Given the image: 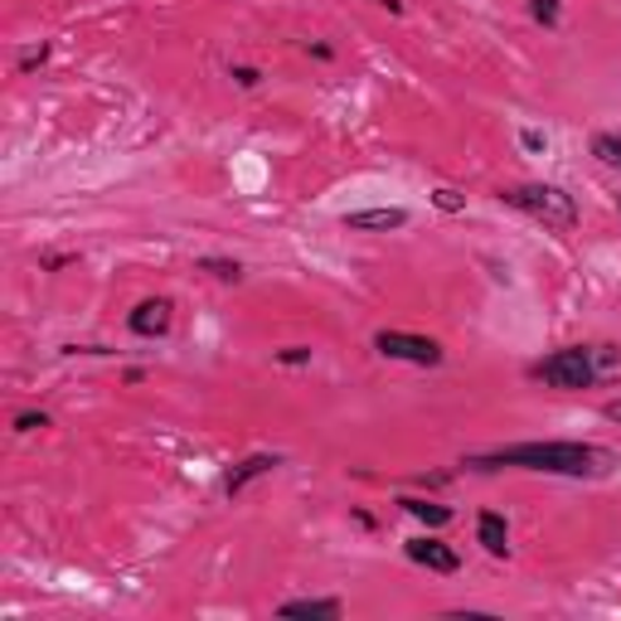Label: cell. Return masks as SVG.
<instances>
[{
  "label": "cell",
  "mask_w": 621,
  "mask_h": 621,
  "mask_svg": "<svg viewBox=\"0 0 621 621\" xmlns=\"http://www.w3.org/2000/svg\"><path fill=\"white\" fill-rule=\"evenodd\" d=\"M471 471H540V476H568V481H607L621 466L612 447L597 442H515V447H495L481 457H466Z\"/></svg>",
  "instance_id": "cell-1"
},
{
  "label": "cell",
  "mask_w": 621,
  "mask_h": 621,
  "mask_svg": "<svg viewBox=\"0 0 621 621\" xmlns=\"http://www.w3.org/2000/svg\"><path fill=\"white\" fill-rule=\"evenodd\" d=\"M524 379H530V384H544V389H558V393L597 389L603 384V379H597V350L593 345H563V350H554V355L534 359V365L524 369Z\"/></svg>",
  "instance_id": "cell-2"
},
{
  "label": "cell",
  "mask_w": 621,
  "mask_h": 621,
  "mask_svg": "<svg viewBox=\"0 0 621 621\" xmlns=\"http://www.w3.org/2000/svg\"><path fill=\"white\" fill-rule=\"evenodd\" d=\"M505 204H515L520 214H530V219H540L544 229H573L578 224V204H573V194L568 190H558V185H540V180H530V185H510V190L500 194Z\"/></svg>",
  "instance_id": "cell-3"
},
{
  "label": "cell",
  "mask_w": 621,
  "mask_h": 621,
  "mask_svg": "<svg viewBox=\"0 0 621 621\" xmlns=\"http://www.w3.org/2000/svg\"><path fill=\"white\" fill-rule=\"evenodd\" d=\"M375 350L384 359H403V365H418V369H438L447 359V350L438 340L413 335V330H375Z\"/></svg>",
  "instance_id": "cell-4"
},
{
  "label": "cell",
  "mask_w": 621,
  "mask_h": 621,
  "mask_svg": "<svg viewBox=\"0 0 621 621\" xmlns=\"http://www.w3.org/2000/svg\"><path fill=\"white\" fill-rule=\"evenodd\" d=\"M170 320H175L170 296H147V302H137L127 310V330L141 340H161L165 330H170Z\"/></svg>",
  "instance_id": "cell-5"
},
{
  "label": "cell",
  "mask_w": 621,
  "mask_h": 621,
  "mask_svg": "<svg viewBox=\"0 0 621 621\" xmlns=\"http://www.w3.org/2000/svg\"><path fill=\"white\" fill-rule=\"evenodd\" d=\"M403 554H408V563L428 568V573H461V554L452 544L432 540V534H418V540L403 544Z\"/></svg>",
  "instance_id": "cell-6"
},
{
  "label": "cell",
  "mask_w": 621,
  "mask_h": 621,
  "mask_svg": "<svg viewBox=\"0 0 621 621\" xmlns=\"http://www.w3.org/2000/svg\"><path fill=\"white\" fill-rule=\"evenodd\" d=\"M345 229L350 233H393V229H408V210H398V204L355 210V214H345Z\"/></svg>",
  "instance_id": "cell-7"
},
{
  "label": "cell",
  "mask_w": 621,
  "mask_h": 621,
  "mask_svg": "<svg viewBox=\"0 0 621 621\" xmlns=\"http://www.w3.org/2000/svg\"><path fill=\"white\" fill-rule=\"evenodd\" d=\"M277 466H282V457H277V452H253V457H243V461H238L233 471H229V481H224V491H229V495H243L248 485L257 481V476H273Z\"/></svg>",
  "instance_id": "cell-8"
},
{
  "label": "cell",
  "mask_w": 621,
  "mask_h": 621,
  "mask_svg": "<svg viewBox=\"0 0 621 621\" xmlns=\"http://www.w3.org/2000/svg\"><path fill=\"white\" fill-rule=\"evenodd\" d=\"M476 544H481L491 558H505V554H510V524H505V515H495V510H481V515H476Z\"/></svg>",
  "instance_id": "cell-9"
},
{
  "label": "cell",
  "mask_w": 621,
  "mask_h": 621,
  "mask_svg": "<svg viewBox=\"0 0 621 621\" xmlns=\"http://www.w3.org/2000/svg\"><path fill=\"white\" fill-rule=\"evenodd\" d=\"M277 617H310V621H340L345 617V603L340 597H296V603H282Z\"/></svg>",
  "instance_id": "cell-10"
},
{
  "label": "cell",
  "mask_w": 621,
  "mask_h": 621,
  "mask_svg": "<svg viewBox=\"0 0 621 621\" xmlns=\"http://www.w3.org/2000/svg\"><path fill=\"white\" fill-rule=\"evenodd\" d=\"M398 505L413 515V520L428 524V530H447V524H452V505H438V500H413V495H408V500H398Z\"/></svg>",
  "instance_id": "cell-11"
},
{
  "label": "cell",
  "mask_w": 621,
  "mask_h": 621,
  "mask_svg": "<svg viewBox=\"0 0 621 621\" xmlns=\"http://www.w3.org/2000/svg\"><path fill=\"white\" fill-rule=\"evenodd\" d=\"M200 267L214 277V282H229V287L243 282V263H233V257H200Z\"/></svg>",
  "instance_id": "cell-12"
},
{
  "label": "cell",
  "mask_w": 621,
  "mask_h": 621,
  "mask_svg": "<svg viewBox=\"0 0 621 621\" xmlns=\"http://www.w3.org/2000/svg\"><path fill=\"white\" fill-rule=\"evenodd\" d=\"M593 155L603 165H612V170H621V131H597V137H593Z\"/></svg>",
  "instance_id": "cell-13"
},
{
  "label": "cell",
  "mask_w": 621,
  "mask_h": 621,
  "mask_svg": "<svg viewBox=\"0 0 621 621\" xmlns=\"http://www.w3.org/2000/svg\"><path fill=\"white\" fill-rule=\"evenodd\" d=\"M530 20L544 29H558L563 25V0H530Z\"/></svg>",
  "instance_id": "cell-14"
},
{
  "label": "cell",
  "mask_w": 621,
  "mask_h": 621,
  "mask_svg": "<svg viewBox=\"0 0 621 621\" xmlns=\"http://www.w3.org/2000/svg\"><path fill=\"white\" fill-rule=\"evenodd\" d=\"M432 204H438L442 214H461L466 210V194L452 190V185H438V190H432Z\"/></svg>",
  "instance_id": "cell-15"
},
{
  "label": "cell",
  "mask_w": 621,
  "mask_h": 621,
  "mask_svg": "<svg viewBox=\"0 0 621 621\" xmlns=\"http://www.w3.org/2000/svg\"><path fill=\"white\" fill-rule=\"evenodd\" d=\"M49 54H54V49H49V45H35V49H25V54H20V74H35V68L39 64H49Z\"/></svg>",
  "instance_id": "cell-16"
},
{
  "label": "cell",
  "mask_w": 621,
  "mask_h": 621,
  "mask_svg": "<svg viewBox=\"0 0 621 621\" xmlns=\"http://www.w3.org/2000/svg\"><path fill=\"white\" fill-rule=\"evenodd\" d=\"M229 78L238 83V88H257V83H263V74H257L253 64H233V68H229Z\"/></svg>",
  "instance_id": "cell-17"
},
{
  "label": "cell",
  "mask_w": 621,
  "mask_h": 621,
  "mask_svg": "<svg viewBox=\"0 0 621 621\" xmlns=\"http://www.w3.org/2000/svg\"><path fill=\"white\" fill-rule=\"evenodd\" d=\"M277 365H310V345H287V350H277Z\"/></svg>",
  "instance_id": "cell-18"
},
{
  "label": "cell",
  "mask_w": 621,
  "mask_h": 621,
  "mask_svg": "<svg viewBox=\"0 0 621 621\" xmlns=\"http://www.w3.org/2000/svg\"><path fill=\"white\" fill-rule=\"evenodd\" d=\"M49 428V413H20L15 418V432H45Z\"/></svg>",
  "instance_id": "cell-19"
},
{
  "label": "cell",
  "mask_w": 621,
  "mask_h": 621,
  "mask_svg": "<svg viewBox=\"0 0 621 621\" xmlns=\"http://www.w3.org/2000/svg\"><path fill=\"white\" fill-rule=\"evenodd\" d=\"M520 147L530 151V155H544L548 151V137H544V131H534V127H524L520 131Z\"/></svg>",
  "instance_id": "cell-20"
},
{
  "label": "cell",
  "mask_w": 621,
  "mask_h": 621,
  "mask_svg": "<svg viewBox=\"0 0 621 621\" xmlns=\"http://www.w3.org/2000/svg\"><path fill=\"white\" fill-rule=\"evenodd\" d=\"M306 54L320 59V64H330V59H335V49H330V45H306Z\"/></svg>",
  "instance_id": "cell-21"
},
{
  "label": "cell",
  "mask_w": 621,
  "mask_h": 621,
  "mask_svg": "<svg viewBox=\"0 0 621 621\" xmlns=\"http://www.w3.org/2000/svg\"><path fill=\"white\" fill-rule=\"evenodd\" d=\"M603 418H607V422H621V398H607V403H603Z\"/></svg>",
  "instance_id": "cell-22"
},
{
  "label": "cell",
  "mask_w": 621,
  "mask_h": 621,
  "mask_svg": "<svg viewBox=\"0 0 621 621\" xmlns=\"http://www.w3.org/2000/svg\"><path fill=\"white\" fill-rule=\"evenodd\" d=\"M379 10H389V15H403V0H375Z\"/></svg>",
  "instance_id": "cell-23"
},
{
  "label": "cell",
  "mask_w": 621,
  "mask_h": 621,
  "mask_svg": "<svg viewBox=\"0 0 621 621\" xmlns=\"http://www.w3.org/2000/svg\"><path fill=\"white\" fill-rule=\"evenodd\" d=\"M617 210H621V194H617Z\"/></svg>",
  "instance_id": "cell-24"
}]
</instances>
